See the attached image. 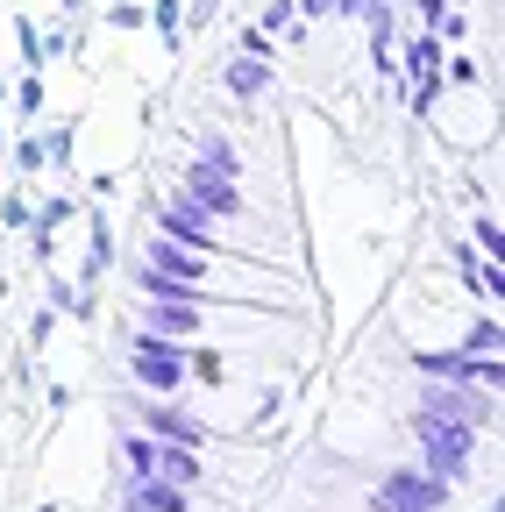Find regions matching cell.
I'll return each instance as SVG.
<instances>
[{
	"mask_svg": "<svg viewBox=\"0 0 505 512\" xmlns=\"http://www.w3.org/2000/svg\"><path fill=\"white\" fill-rule=\"evenodd\" d=\"M413 434H420V456H427V477H434V484H456V477L470 470V448H477V427H470V420L420 413Z\"/></svg>",
	"mask_w": 505,
	"mask_h": 512,
	"instance_id": "6da1fadb",
	"label": "cell"
},
{
	"mask_svg": "<svg viewBox=\"0 0 505 512\" xmlns=\"http://www.w3.org/2000/svg\"><path fill=\"white\" fill-rule=\"evenodd\" d=\"M121 463L136 477H157V484H200V456L193 448H171V441H150V434H121Z\"/></svg>",
	"mask_w": 505,
	"mask_h": 512,
	"instance_id": "7a4b0ae2",
	"label": "cell"
},
{
	"mask_svg": "<svg viewBox=\"0 0 505 512\" xmlns=\"http://www.w3.org/2000/svg\"><path fill=\"white\" fill-rule=\"evenodd\" d=\"M129 377L143 384L150 399L178 392L185 384V342H164V335H136V356H129Z\"/></svg>",
	"mask_w": 505,
	"mask_h": 512,
	"instance_id": "3957f363",
	"label": "cell"
},
{
	"mask_svg": "<svg viewBox=\"0 0 505 512\" xmlns=\"http://www.w3.org/2000/svg\"><path fill=\"white\" fill-rule=\"evenodd\" d=\"M157 235L178 242V249H193V256H235V249L221 242V221L193 214L185 200H157Z\"/></svg>",
	"mask_w": 505,
	"mask_h": 512,
	"instance_id": "277c9868",
	"label": "cell"
},
{
	"mask_svg": "<svg viewBox=\"0 0 505 512\" xmlns=\"http://www.w3.org/2000/svg\"><path fill=\"white\" fill-rule=\"evenodd\" d=\"M178 200L193 207V214H207V221H242V214H249V200H242V185H235V178H214L207 164H193V171H185V185H178Z\"/></svg>",
	"mask_w": 505,
	"mask_h": 512,
	"instance_id": "5b68a950",
	"label": "cell"
},
{
	"mask_svg": "<svg viewBox=\"0 0 505 512\" xmlns=\"http://www.w3.org/2000/svg\"><path fill=\"white\" fill-rule=\"evenodd\" d=\"M370 505L377 512H441V505H449V484H434L427 470H392Z\"/></svg>",
	"mask_w": 505,
	"mask_h": 512,
	"instance_id": "8992f818",
	"label": "cell"
},
{
	"mask_svg": "<svg viewBox=\"0 0 505 512\" xmlns=\"http://www.w3.org/2000/svg\"><path fill=\"white\" fill-rule=\"evenodd\" d=\"M150 271H164V278H178V285H207L214 292V256H193V249H178V242H150Z\"/></svg>",
	"mask_w": 505,
	"mask_h": 512,
	"instance_id": "52a82bcc",
	"label": "cell"
},
{
	"mask_svg": "<svg viewBox=\"0 0 505 512\" xmlns=\"http://www.w3.org/2000/svg\"><path fill=\"white\" fill-rule=\"evenodd\" d=\"M143 427H150V441H171V448H200V441H207V427H200L193 413H178V406H164V399L143 406Z\"/></svg>",
	"mask_w": 505,
	"mask_h": 512,
	"instance_id": "ba28073f",
	"label": "cell"
},
{
	"mask_svg": "<svg viewBox=\"0 0 505 512\" xmlns=\"http://www.w3.org/2000/svg\"><path fill=\"white\" fill-rule=\"evenodd\" d=\"M200 328H207L200 306H157L150 299V313H143V335H164V342H193Z\"/></svg>",
	"mask_w": 505,
	"mask_h": 512,
	"instance_id": "9c48e42d",
	"label": "cell"
},
{
	"mask_svg": "<svg viewBox=\"0 0 505 512\" xmlns=\"http://www.w3.org/2000/svg\"><path fill=\"white\" fill-rule=\"evenodd\" d=\"M456 271H463V285L477 292V299H505V264H491V256H477V249H456Z\"/></svg>",
	"mask_w": 505,
	"mask_h": 512,
	"instance_id": "30bf717a",
	"label": "cell"
},
{
	"mask_svg": "<svg viewBox=\"0 0 505 512\" xmlns=\"http://www.w3.org/2000/svg\"><path fill=\"white\" fill-rule=\"evenodd\" d=\"M129 512H185V491L178 484H157V477H136L129 484Z\"/></svg>",
	"mask_w": 505,
	"mask_h": 512,
	"instance_id": "8fae6325",
	"label": "cell"
},
{
	"mask_svg": "<svg viewBox=\"0 0 505 512\" xmlns=\"http://www.w3.org/2000/svg\"><path fill=\"white\" fill-rule=\"evenodd\" d=\"M264 86H271V64H264V57H235V64H228V93H235V100H257Z\"/></svg>",
	"mask_w": 505,
	"mask_h": 512,
	"instance_id": "7c38bea8",
	"label": "cell"
},
{
	"mask_svg": "<svg viewBox=\"0 0 505 512\" xmlns=\"http://www.w3.org/2000/svg\"><path fill=\"white\" fill-rule=\"evenodd\" d=\"M470 249L491 256V264L505 256V228H498V214H477V221H470Z\"/></svg>",
	"mask_w": 505,
	"mask_h": 512,
	"instance_id": "4fadbf2b",
	"label": "cell"
},
{
	"mask_svg": "<svg viewBox=\"0 0 505 512\" xmlns=\"http://www.w3.org/2000/svg\"><path fill=\"white\" fill-rule=\"evenodd\" d=\"M72 214H79V200H50L43 214H29V235H36V242H50L57 228H65V221H72Z\"/></svg>",
	"mask_w": 505,
	"mask_h": 512,
	"instance_id": "5bb4252c",
	"label": "cell"
},
{
	"mask_svg": "<svg viewBox=\"0 0 505 512\" xmlns=\"http://www.w3.org/2000/svg\"><path fill=\"white\" fill-rule=\"evenodd\" d=\"M498 349H505V328H498V313L470 320V349H463V356H498Z\"/></svg>",
	"mask_w": 505,
	"mask_h": 512,
	"instance_id": "9a60e30c",
	"label": "cell"
},
{
	"mask_svg": "<svg viewBox=\"0 0 505 512\" xmlns=\"http://www.w3.org/2000/svg\"><path fill=\"white\" fill-rule=\"evenodd\" d=\"M200 164H207L214 178H235V171H242V157H235V143H221V136H207V150H200Z\"/></svg>",
	"mask_w": 505,
	"mask_h": 512,
	"instance_id": "2e32d148",
	"label": "cell"
},
{
	"mask_svg": "<svg viewBox=\"0 0 505 512\" xmlns=\"http://www.w3.org/2000/svg\"><path fill=\"white\" fill-rule=\"evenodd\" d=\"M185 377H200V384H221V377H228V356H221V349H200V356H185Z\"/></svg>",
	"mask_w": 505,
	"mask_h": 512,
	"instance_id": "e0dca14e",
	"label": "cell"
},
{
	"mask_svg": "<svg viewBox=\"0 0 505 512\" xmlns=\"http://www.w3.org/2000/svg\"><path fill=\"white\" fill-rule=\"evenodd\" d=\"M15 164H22V171H43V164H50V143H43V136L15 143Z\"/></svg>",
	"mask_w": 505,
	"mask_h": 512,
	"instance_id": "ac0fdd59",
	"label": "cell"
},
{
	"mask_svg": "<svg viewBox=\"0 0 505 512\" xmlns=\"http://www.w3.org/2000/svg\"><path fill=\"white\" fill-rule=\"evenodd\" d=\"M0 221H8V228H29V200H22V192H8V200H0Z\"/></svg>",
	"mask_w": 505,
	"mask_h": 512,
	"instance_id": "d6986e66",
	"label": "cell"
},
{
	"mask_svg": "<svg viewBox=\"0 0 505 512\" xmlns=\"http://www.w3.org/2000/svg\"><path fill=\"white\" fill-rule=\"evenodd\" d=\"M50 328H57V313H50V306H43V313H36V320H29V349H43V342H50Z\"/></svg>",
	"mask_w": 505,
	"mask_h": 512,
	"instance_id": "ffe728a7",
	"label": "cell"
},
{
	"mask_svg": "<svg viewBox=\"0 0 505 512\" xmlns=\"http://www.w3.org/2000/svg\"><path fill=\"white\" fill-rule=\"evenodd\" d=\"M65 313L72 320H93V292H65Z\"/></svg>",
	"mask_w": 505,
	"mask_h": 512,
	"instance_id": "44dd1931",
	"label": "cell"
},
{
	"mask_svg": "<svg viewBox=\"0 0 505 512\" xmlns=\"http://www.w3.org/2000/svg\"><path fill=\"white\" fill-rule=\"evenodd\" d=\"M420 15H427V29H441V15H449V0H420Z\"/></svg>",
	"mask_w": 505,
	"mask_h": 512,
	"instance_id": "7402d4cb",
	"label": "cell"
},
{
	"mask_svg": "<svg viewBox=\"0 0 505 512\" xmlns=\"http://www.w3.org/2000/svg\"><path fill=\"white\" fill-rule=\"evenodd\" d=\"M299 8H306V15H335V0H299Z\"/></svg>",
	"mask_w": 505,
	"mask_h": 512,
	"instance_id": "603a6c76",
	"label": "cell"
}]
</instances>
